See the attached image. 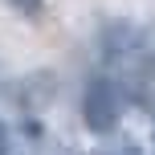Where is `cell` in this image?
<instances>
[{
    "label": "cell",
    "mask_w": 155,
    "mask_h": 155,
    "mask_svg": "<svg viewBox=\"0 0 155 155\" xmlns=\"http://www.w3.org/2000/svg\"><path fill=\"white\" fill-rule=\"evenodd\" d=\"M82 118L86 127H90L94 135H110L118 127V118H123V102H118V90L110 82H90L82 94Z\"/></svg>",
    "instance_id": "cell-1"
},
{
    "label": "cell",
    "mask_w": 155,
    "mask_h": 155,
    "mask_svg": "<svg viewBox=\"0 0 155 155\" xmlns=\"http://www.w3.org/2000/svg\"><path fill=\"white\" fill-rule=\"evenodd\" d=\"M12 4H16V8H29V12H33V8L41 4V0H12Z\"/></svg>",
    "instance_id": "cell-3"
},
{
    "label": "cell",
    "mask_w": 155,
    "mask_h": 155,
    "mask_svg": "<svg viewBox=\"0 0 155 155\" xmlns=\"http://www.w3.org/2000/svg\"><path fill=\"white\" fill-rule=\"evenodd\" d=\"M106 155H143L135 143H123V147H114V151H106Z\"/></svg>",
    "instance_id": "cell-2"
},
{
    "label": "cell",
    "mask_w": 155,
    "mask_h": 155,
    "mask_svg": "<svg viewBox=\"0 0 155 155\" xmlns=\"http://www.w3.org/2000/svg\"><path fill=\"white\" fill-rule=\"evenodd\" d=\"M8 151V139H4V127H0V155Z\"/></svg>",
    "instance_id": "cell-4"
}]
</instances>
